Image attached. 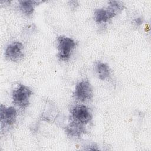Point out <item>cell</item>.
<instances>
[{"label": "cell", "instance_id": "3957f363", "mask_svg": "<svg viewBox=\"0 0 151 151\" xmlns=\"http://www.w3.org/2000/svg\"><path fill=\"white\" fill-rule=\"evenodd\" d=\"M73 94L75 99L81 102H86L91 99L93 96V88L89 81L85 79L78 82Z\"/></svg>", "mask_w": 151, "mask_h": 151}, {"label": "cell", "instance_id": "6da1fadb", "mask_svg": "<svg viewBox=\"0 0 151 151\" xmlns=\"http://www.w3.org/2000/svg\"><path fill=\"white\" fill-rule=\"evenodd\" d=\"M32 94L31 88L23 84H18L12 93V100L15 105L21 108H26L29 104V99Z\"/></svg>", "mask_w": 151, "mask_h": 151}, {"label": "cell", "instance_id": "8fae6325", "mask_svg": "<svg viewBox=\"0 0 151 151\" xmlns=\"http://www.w3.org/2000/svg\"><path fill=\"white\" fill-rule=\"evenodd\" d=\"M123 8L124 6L122 4H121L119 1H110L109 2V6L107 7V8L116 15H117V13L122 11L123 9Z\"/></svg>", "mask_w": 151, "mask_h": 151}, {"label": "cell", "instance_id": "7c38bea8", "mask_svg": "<svg viewBox=\"0 0 151 151\" xmlns=\"http://www.w3.org/2000/svg\"><path fill=\"white\" fill-rule=\"evenodd\" d=\"M134 24H135L136 25L139 26V25H140L142 24V22H143V19H142V18H140V17H139V18H136V19H134Z\"/></svg>", "mask_w": 151, "mask_h": 151}, {"label": "cell", "instance_id": "52a82bcc", "mask_svg": "<svg viewBox=\"0 0 151 151\" xmlns=\"http://www.w3.org/2000/svg\"><path fill=\"white\" fill-rule=\"evenodd\" d=\"M116 16L107 8H99L94 12V19L97 23L106 22Z\"/></svg>", "mask_w": 151, "mask_h": 151}, {"label": "cell", "instance_id": "ba28073f", "mask_svg": "<svg viewBox=\"0 0 151 151\" xmlns=\"http://www.w3.org/2000/svg\"><path fill=\"white\" fill-rule=\"evenodd\" d=\"M66 133L70 136L80 137L83 133L86 132L84 125L71 121L66 128Z\"/></svg>", "mask_w": 151, "mask_h": 151}, {"label": "cell", "instance_id": "5b68a950", "mask_svg": "<svg viewBox=\"0 0 151 151\" xmlns=\"http://www.w3.org/2000/svg\"><path fill=\"white\" fill-rule=\"evenodd\" d=\"M23 49L24 45L21 42L18 41L12 42L6 48L5 57L11 61L18 62L24 58Z\"/></svg>", "mask_w": 151, "mask_h": 151}, {"label": "cell", "instance_id": "30bf717a", "mask_svg": "<svg viewBox=\"0 0 151 151\" xmlns=\"http://www.w3.org/2000/svg\"><path fill=\"white\" fill-rule=\"evenodd\" d=\"M96 71L98 77L101 80H106L110 76V68L109 66L104 63H97L96 65Z\"/></svg>", "mask_w": 151, "mask_h": 151}, {"label": "cell", "instance_id": "7a4b0ae2", "mask_svg": "<svg viewBox=\"0 0 151 151\" xmlns=\"http://www.w3.org/2000/svg\"><path fill=\"white\" fill-rule=\"evenodd\" d=\"M58 54L57 56L60 60L67 61L70 58L73 50L76 46L75 41L68 37L60 36L57 40Z\"/></svg>", "mask_w": 151, "mask_h": 151}, {"label": "cell", "instance_id": "277c9868", "mask_svg": "<svg viewBox=\"0 0 151 151\" xmlns=\"http://www.w3.org/2000/svg\"><path fill=\"white\" fill-rule=\"evenodd\" d=\"M71 116L73 121L84 126L92 119V114L89 109L84 104H77L72 107Z\"/></svg>", "mask_w": 151, "mask_h": 151}, {"label": "cell", "instance_id": "9c48e42d", "mask_svg": "<svg viewBox=\"0 0 151 151\" xmlns=\"http://www.w3.org/2000/svg\"><path fill=\"white\" fill-rule=\"evenodd\" d=\"M40 2L37 1H20L19 6L21 11L26 15L29 16L32 14L34 7Z\"/></svg>", "mask_w": 151, "mask_h": 151}, {"label": "cell", "instance_id": "8992f818", "mask_svg": "<svg viewBox=\"0 0 151 151\" xmlns=\"http://www.w3.org/2000/svg\"><path fill=\"white\" fill-rule=\"evenodd\" d=\"M1 129L15 123L17 118V110L13 107H6L3 104L0 107Z\"/></svg>", "mask_w": 151, "mask_h": 151}]
</instances>
